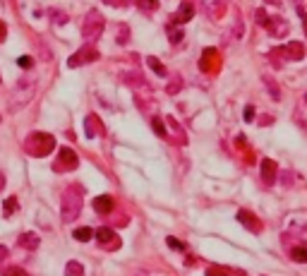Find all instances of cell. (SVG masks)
Segmentation results:
<instances>
[{
	"mask_svg": "<svg viewBox=\"0 0 307 276\" xmlns=\"http://www.w3.org/2000/svg\"><path fill=\"white\" fill-rule=\"evenodd\" d=\"M5 216H10V214H15L17 212V197H10V199H5Z\"/></svg>",
	"mask_w": 307,
	"mask_h": 276,
	"instance_id": "cell-27",
	"label": "cell"
},
{
	"mask_svg": "<svg viewBox=\"0 0 307 276\" xmlns=\"http://www.w3.org/2000/svg\"><path fill=\"white\" fill-rule=\"evenodd\" d=\"M2 276H27V272L22 267H10V269L2 272Z\"/></svg>",
	"mask_w": 307,
	"mask_h": 276,
	"instance_id": "cell-29",
	"label": "cell"
},
{
	"mask_svg": "<svg viewBox=\"0 0 307 276\" xmlns=\"http://www.w3.org/2000/svg\"><path fill=\"white\" fill-rule=\"evenodd\" d=\"M65 276H84V267L77 259H70V262L65 264Z\"/></svg>",
	"mask_w": 307,
	"mask_h": 276,
	"instance_id": "cell-20",
	"label": "cell"
},
{
	"mask_svg": "<svg viewBox=\"0 0 307 276\" xmlns=\"http://www.w3.org/2000/svg\"><path fill=\"white\" fill-rule=\"evenodd\" d=\"M82 194L84 190L80 185H70L65 192H62V199H60V219L65 223L75 221L82 212Z\"/></svg>",
	"mask_w": 307,
	"mask_h": 276,
	"instance_id": "cell-1",
	"label": "cell"
},
{
	"mask_svg": "<svg viewBox=\"0 0 307 276\" xmlns=\"http://www.w3.org/2000/svg\"><path fill=\"white\" fill-rule=\"evenodd\" d=\"M290 257L295 262H307V245H295V248L290 250Z\"/></svg>",
	"mask_w": 307,
	"mask_h": 276,
	"instance_id": "cell-23",
	"label": "cell"
},
{
	"mask_svg": "<svg viewBox=\"0 0 307 276\" xmlns=\"http://www.w3.org/2000/svg\"><path fill=\"white\" fill-rule=\"evenodd\" d=\"M17 245L24 250H36L39 245H41V238L36 235V233H31V231H27V233H22L20 238H17Z\"/></svg>",
	"mask_w": 307,
	"mask_h": 276,
	"instance_id": "cell-17",
	"label": "cell"
},
{
	"mask_svg": "<svg viewBox=\"0 0 307 276\" xmlns=\"http://www.w3.org/2000/svg\"><path fill=\"white\" fill-rule=\"evenodd\" d=\"M2 188H5V175H0V192H2Z\"/></svg>",
	"mask_w": 307,
	"mask_h": 276,
	"instance_id": "cell-39",
	"label": "cell"
},
{
	"mask_svg": "<svg viewBox=\"0 0 307 276\" xmlns=\"http://www.w3.org/2000/svg\"><path fill=\"white\" fill-rule=\"evenodd\" d=\"M34 89H36V82H20V86L15 89V96H12V106L20 108V106H27L34 96Z\"/></svg>",
	"mask_w": 307,
	"mask_h": 276,
	"instance_id": "cell-8",
	"label": "cell"
},
{
	"mask_svg": "<svg viewBox=\"0 0 307 276\" xmlns=\"http://www.w3.org/2000/svg\"><path fill=\"white\" fill-rule=\"evenodd\" d=\"M264 84H266V86L271 89V96H274V99L279 101V99H281V91H279V86H276V82H274V80H271L269 75H264Z\"/></svg>",
	"mask_w": 307,
	"mask_h": 276,
	"instance_id": "cell-26",
	"label": "cell"
},
{
	"mask_svg": "<svg viewBox=\"0 0 307 276\" xmlns=\"http://www.w3.org/2000/svg\"><path fill=\"white\" fill-rule=\"evenodd\" d=\"M7 255H10V252H7V245H0V264L7 259Z\"/></svg>",
	"mask_w": 307,
	"mask_h": 276,
	"instance_id": "cell-37",
	"label": "cell"
},
{
	"mask_svg": "<svg viewBox=\"0 0 307 276\" xmlns=\"http://www.w3.org/2000/svg\"><path fill=\"white\" fill-rule=\"evenodd\" d=\"M84 127H86V137H103L106 130H103V123L96 118V115H86L84 120Z\"/></svg>",
	"mask_w": 307,
	"mask_h": 276,
	"instance_id": "cell-15",
	"label": "cell"
},
{
	"mask_svg": "<svg viewBox=\"0 0 307 276\" xmlns=\"http://www.w3.org/2000/svg\"><path fill=\"white\" fill-rule=\"evenodd\" d=\"M113 209H115V199L111 194H101V197L94 199V212L96 214H111Z\"/></svg>",
	"mask_w": 307,
	"mask_h": 276,
	"instance_id": "cell-16",
	"label": "cell"
},
{
	"mask_svg": "<svg viewBox=\"0 0 307 276\" xmlns=\"http://www.w3.org/2000/svg\"><path fill=\"white\" fill-rule=\"evenodd\" d=\"M94 238L99 240V245L103 250H108V252H113V250H120V245H123V240H120V235L113 231V228H108V226H103V228H99L96 233H94Z\"/></svg>",
	"mask_w": 307,
	"mask_h": 276,
	"instance_id": "cell-6",
	"label": "cell"
},
{
	"mask_svg": "<svg viewBox=\"0 0 307 276\" xmlns=\"http://www.w3.org/2000/svg\"><path fill=\"white\" fill-rule=\"evenodd\" d=\"M168 36H170V41H173V43H178V41L183 39V31H180V29H170V34H168Z\"/></svg>",
	"mask_w": 307,
	"mask_h": 276,
	"instance_id": "cell-32",
	"label": "cell"
},
{
	"mask_svg": "<svg viewBox=\"0 0 307 276\" xmlns=\"http://www.w3.org/2000/svg\"><path fill=\"white\" fill-rule=\"evenodd\" d=\"M243 118H245L247 123H250V120H254V106H247V108H245V113H243Z\"/></svg>",
	"mask_w": 307,
	"mask_h": 276,
	"instance_id": "cell-34",
	"label": "cell"
},
{
	"mask_svg": "<svg viewBox=\"0 0 307 276\" xmlns=\"http://www.w3.org/2000/svg\"><path fill=\"white\" fill-rule=\"evenodd\" d=\"M168 125H170L173 135L178 137V142H180V144H185V132H183V127H180V125H178V123H175L173 118H168Z\"/></svg>",
	"mask_w": 307,
	"mask_h": 276,
	"instance_id": "cell-25",
	"label": "cell"
},
{
	"mask_svg": "<svg viewBox=\"0 0 307 276\" xmlns=\"http://www.w3.org/2000/svg\"><path fill=\"white\" fill-rule=\"evenodd\" d=\"M77 166H80V159H77V154H75L70 147H60V149H58V159H56V164H53V170H56V173L75 170Z\"/></svg>",
	"mask_w": 307,
	"mask_h": 276,
	"instance_id": "cell-5",
	"label": "cell"
},
{
	"mask_svg": "<svg viewBox=\"0 0 307 276\" xmlns=\"http://www.w3.org/2000/svg\"><path fill=\"white\" fill-rule=\"evenodd\" d=\"M276 173H279V164L274 159H262V180H264V185H274Z\"/></svg>",
	"mask_w": 307,
	"mask_h": 276,
	"instance_id": "cell-13",
	"label": "cell"
},
{
	"mask_svg": "<svg viewBox=\"0 0 307 276\" xmlns=\"http://www.w3.org/2000/svg\"><path fill=\"white\" fill-rule=\"evenodd\" d=\"M151 130H154V132H156V135H159V137H164V139L168 137L166 127H164V120H161V118H159V115H154V118H151Z\"/></svg>",
	"mask_w": 307,
	"mask_h": 276,
	"instance_id": "cell-21",
	"label": "cell"
},
{
	"mask_svg": "<svg viewBox=\"0 0 307 276\" xmlns=\"http://www.w3.org/2000/svg\"><path fill=\"white\" fill-rule=\"evenodd\" d=\"M257 22L266 29L271 36H286V34H288V29H290L286 20H281V17H266V12H264V10H259V12H257Z\"/></svg>",
	"mask_w": 307,
	"mask_h": 276,
	"instance_id": "cell-4",
	"label": "cell"
},
{
	"mask_svg": "<svg viewBox=\"0 0 307 276\" xmlns=\"http://www.w3.org/2000/svg\"><path fill=\"white\" fill-rule=\"evenodd\" d=\"M206 276H228V269L225 267H219V264H211L206 269Z\"/></svg>",
	"mask_w": 307,
	"mask_h": 276,
	"instance_id": "cell-28",
	"label": "cell"
},
{
	"mask_svg": "<svg viewBox=\"0 0 307 276\" xmlns=\"http://www.w3.org/2000/svg\"><path fill=\"white\" fill-rule=\"evenodd\" d=\"M53 22H56V24H65V22H67V17H65V15H62V12H53Z\"/></svg>",
	"mask_w": 307,
	"mask_h": 276,
	"instance_id": "cell-33",
	"label": "cell"
},
{
	"mask_svg": "<svg viewBox=\"0 0 307 276\" xmlns=\"http://www.w3.org/2000/svg\"><path fill=\"white\" fill-rule=\"evenodd\" d=\"M72 238H75V240H80V243H89V240L94 238V231H91L89 226L75 228V231H72Z\"/></svg>",
	"mask_w": 307,
	"mask_h": 276,
	"instance_id": "cell-18",
	"label": "cell"
},
{
	"mask_svg": "<svg viewBox=\"0 0 307 276\" xmlns=\"http://www.w3.org/2000/svg\"><path fill=\"white\" fill-rule=\"evenodd\" d=\"M5 34H7V27H5V22L0 20V43L5 41Z\"/></svg>",
	"mask_w": 307,
	"mask_h": 276,
	"instance_id": "cell-38",
	"label": "cell"
},
{
	"mask_svg": "<svg viewBox=\"0 0 307 276\" xmlns=\"http://www.w3.org/2000/svg\"><path fill=\"white\" fill-rule=\"evenodd\" d=\"M17 65H20L22 70H31V65H34V58H29V55H22V58L17 60Z\"/></svg>",
	"mask_w": 307,
	"mask_h": 276,
	"instance_id": "cell-30",
	"label": "cell"
},
{
	"mask_svg": "<svg viewBox=\"0 0 307 276\" xmlns=\"http://www.w3.org/2000/svg\"><path fill=\"white\" fill-rule=\"evenodd\" d=\"M56 149V137L51 132H31L24 139V151L29 156H36V159H43L48 156L51 151Z\"/></svg>",
	"mask_w": 307,
	"mask_h": 276,
	"instance_id": "cell-2",
	"label": "cell"
},
{
	"mask_svg": "<svg viewBox=\"0 0 307 276\" xmlns=\"http://www.w3.org/2000/svg\"><path fill=\"white\" fill-rule=\"evenodd\" d=\"M305 34H307V17H305Z\"/></svg>",
	"mask_w": 307,
	"mask_h": 276,
	"instance_id": "cell-40",
	"label": "cell"
},
{
	"mask_svg": "<svg viewBox=\"0 0 307 276\" xmlns=\"http://www.w3.org/2000/svg\"><path fill=\"white\" fill-rule=\"evenodd\" d=\"M120 43H127V27H120Z\"/></svg>",
	"mask_w": 307,
	"mask_h": 276,
	"instance_id": "cell-36",
	"label": "cell"
},
{
	"mask_svg": "<svg viewBox=\"0 0 307 276\" xmlns=\"http://www.w3.org/2000/svg\"><path fill=\"white\" fill-rule=\"evenodd\" d=\"M192 17H195V5H192L190 0H185V2H180L173 22H175V24H187V22H192Z\"/></svg>",
	"mask_w": 307,
	"mask_h": 276,
	"instance_id": "cell-12",
	"label": "cell"
},
{
	"mask_svg": "<svg viewBox=\"0 0 307 276\" xmlns=\"http://www.w3.org/2000/svg\"><path fill=\"white\" fill-rule=\"evenodd\" d=\"M305 101H307V94H305Z\"/></svg>",
	"mask_w": 307,
	"mask_h": 276,
	"instance_id": "cell-41",
	"label": "cell"
},
{
	"mask_svg": "<svg viewBox=\"0 0 307 276\" xmlns=\"http://www.w3.org/2000/svg\"><path fill=\"white\" fill-rule=\"evenodd\" d=\"M202 10L209 20H221L228 12V0H202Z\"/></svg>",
	"mask_w": 307,
	"mask_h": 276,
	"instance_id": "cell-9",
	"label": "cell"
},
{
	"mask_svg": "<svg viewBox=\"0 0 307 276\" xmlns=\"http://www.w3.org/2000/svg\"><path fill=\"white\" fill-rule=\"evenodd\" d=\"M146 65H149V67H151V70H154L156 75H161V77H166V75H168L166 65H164V63H161L159 58H154V55H149V58H146Z\"/></svg>",
	"mask_w": 307,
	"mask_h": 276,
	"instance_id": "cell-19",
	"label": "cell"
},
{
	"mask_svg": "<svg viewBox=\"0 0 307 276\" xmlns=\"http://www.w3.org/2000/svg\"><path fill=\"white\" fill-rule=\"evenodd\" d=\"M180 89H183V77H180V75H173V80L168 82L166 91H168V94H178Z\"/></svg>",
	"mask_w": 307,
	"mask_h": 276,
	"instance_id": "cell-24",
	"label": "cell"
},
{
	"mask_svg": "<svg viewBox=\"0 0 307 276\" xmlns=\"http://www.w3.org/2000/svg\"><path fill=\"white\" fill-rule=\"evenodd\" d=\"M135 2L142 12H156L159 10V0H135Z\"/></svg>",
	"mask_w": 307,
	"mask_h": 276,
	"instance_id": "cell-22",
	"label": "cell"
},
{
	"mask_svg": "<svg viewBox=\"0 0 307 276\" xmlns=\"http://www.w3.org/2000/svg\"><path fill=\"white\" fill-rule=\"evenodd\" d=\"M166 243H168V248H173V250H185V245H183V243H180V240H175V238H173V235H170V238H168Z\"/></svg>",
	"mask_w": 307,
	"mask_h": 276,
	"instance_id": "cell-31",
	"label": "cell"
},
{
	"mask_svg": "<svg viewBox=\"0 0 307 276\" xmlns=\"http://www.w3.org/2000/svg\"><path fill=\"white\" fill-rule=\"evenodd\" d=\"M103 27H106V22H103V15L99 12V10H89L86 12V17H84L82 22V36L84 41H96L101 34H103Z\"/></svg>",
	"mask_w": 307,
	"mask_h": 276,
	"instance_id": "cell-3",
	"label": "cell"
},
{
	"mask_svg": "<svg viewBox=\"0 0 307 276\" xmlns=\"http://www.w3.org/2000/svg\"><path fill=\"white\" fill-rule=\"evenodd\" d=\"M276 53L283 55L286 60H303V58H305V46H303L300 41H290V43H286L283 48H276Z\"/></svg>",
	"mask_w": 307,
	"mask_h": 276,
	"instance_id": "cell-11",
	"label": "cell"
},
{
	"mask_svg": "<svg viewBox=\"0 0 307 276\" xmlns=\"http://www.w3.org/2000/svg\"><path fill=\"white\" fill-rule=\"evenodd\" d=\"M94 60H99V51H96V46L86 43V46H82V48H80L75 55H70V58H67V67H82V65L94 63Z\"/></svg>",
	"mask_w": 307,
	"mask_h": 276,
	"instance_id": "cell-7",
	"label": "cell"
},
{
	"mask_svg": "<svg viewBox=\"0 0 307 276\" xmlns=\"http://www.w3.org/2000/svg\"><path fill=\"white\" fill-rule=\"evenodd\" d=\"M238 221H240L247 231H252V233H259V231H262V221L257 219L252 212H247V209H240V212H238Z\"/></svg>",
	"mask_w": 307,
	"mask_h": 276,
	"instance_id": "cell-14",
	"label": "cell"
},
{
	"mask_svg": "<svg viewBox=\"0 0 307 276\" xmlns=\"http://www.w3.org/2000/svg\"><path fill=\"white\" fill-rule=\"evenodd\" d=\"M106 5H113V7H123V5H127L130 0H103Z\"/></svg>",
	"mask_w": 307,
	"mask_h": 276,
	"instance_id": "cell-35",
	"label": "cell"
},
{
	"mask_svg": "<svg viewBox=\"0 0 307 276\" xmlns=\"http://www.w3.org/2000/svg\"><path fill=\"white\" fill-rule=\"evenodd\" d=\"M221 65V58H219V51L216 48H204L202 53V60H199V67L206 72V75H214Z\"/></svg>",
	"mask_w": 307,
	"mask_h": 276,
	"instance_id": "cell-10",
	"label": "cell"
}]
</instances>
